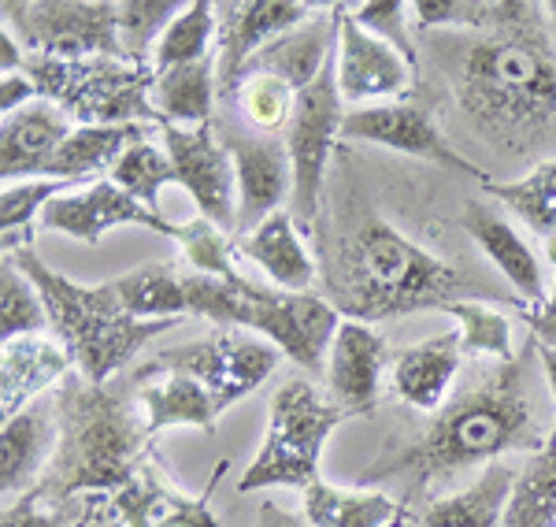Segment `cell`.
<instances>
[{"label":"cell","mask_w":556,"mask_h":527,"mask_svg":"<svg viewBox=\"0 0 556 527\" xmlns=\"http://www.w3.org/2000/svg\"><path fill=\"white\" fill-rule=\"evenodd\" d=\"M534 356L538 342L531 338L527 350L513 361L479 372V379L468 382L453 401H445L442 413L430 416V424L419 431L416 442L393 453V457L375 461L364 472V487L397 479V484L408 487L412 498L434 479L453 476L468 464H482L516 450L542 453L545 435L538 427L534 401L531 390H527Z\"/></svg>","instance_id":"obj_1"},{"label":"cell","mask_w":556,"mask_h":527,"mask_svg":"<svg viewBox=\"0 0 556 527\" xmlns=\"http://www.w3.org/2000/svg\"><path fill=\"white\" fill-rule=\"evenodd\" d=\"M542 8L486 34H442L453 93L479 130L508 141H534L556 120V41Z\"/></svg>","instance_id":"obj_2"},{"label":"cell","mask_w":556,"mask_h":527,"mask_svg":"<svg viewBox=\"0 0 556 527\" xmlns=\"http://www.w3.org/2000/svg\"><path fill=\"white\" fill-rule=\"evenodd\" d=\"M323 279L330 305L361 324L424 309L445 312L453 301H464L460 272L379 216H364L330 249Z\"/></svg>","instance_id":"obj_3"},{"label":"cell","mask_w":556,"mask_h":527,"mask_svg":"<svg viewBox=\"0 0 556 527\" xmlns=\"http://www.w3.org/2000/svg\"><path fill=\"white\" fill-rule=\"evenodd\" d=\"M60 446L41 476L45 502H67L75 494H112L138 476L146 461L149 427L138 424L119 390L89 379L67 382L56 394Z\"/></svg>","instance_id":"obj_4"},{"label":"cell","mask_w":556,"mask_h":527,"mask_svg":"<svg viewBox=\"0 0 556 527\" xmlns=\"http://www.w3.org/2000/svg\"><path fill=\"white\" fill-rule=\"evenodd\" d=\"M20 272L38 286L45 312H49V327L56 330L60 346L71 353L75 368L83 372V379L104 387L119 368H127L134 353H141L152 338H160L164 330L182 324V316L167 319H138L123 309L115 283L104 286H78L64 279L60 272H52L49 264L34 253L30 246L12 249Z\"/></svg>","instance_id":"obj_5"},{"label":"cell","mask_w":556,"mask_h":527,"mask_svg":"<svg viewBox=\"0 0 556 527\" xmlns=\"http://www.w3.org/2000/svg\"><path fill=\"white\" fill-rule=\"evenodd\" d=\"M23 75L38 86L45 101L67 112L78 127H130L146 120L156 127L164 123L152 104V86H156L152 60L26 57Z\"/></svg>","instance_id":"obj_6"},{"label":"cell","mask_w":556,"mask_h":527,"mask_svg":"<svg viewBox=\"0 0 556 527\" xmlns=\"http://www.w3.org/2000/svg\"><path fill=\"white\" fill-rule=\"evenodd\" d=\"M349 413L334 401H323L316 387L304 379L286 382L271 398L267 435L256 461L238 479V494L264 487H301L308 490L319 479V457L330 431L345 424Z\"/></svg>","instance_id":"obj_7"},{"label":"cell","mask_w":556,"mask_h":527,"mask_svg":"<svg viewBox=\"0 0 556 527\" xmlns=\"http://www.w3.org/2000/svg\"><path fill=\"white\" fill-rule=\"evenodd\" d=\"M4 26L20 38L26 57L52 60H130L119 41L115 0H8Z\"/></svg>","instance_id":"obj_8"},{"label":"cell","mask_w":556,"mask_h":527,"mask_svg":"<svg viewBox=\"0 0 556 527\" xmlns=\"http://www.w3.org/2000/svg\"><path fill=\"white\" fill-rule=\"evenodd\" d=\"M241 293V316L238 327L253 330V335L267 338L278 353H286L293 364H301L304 372L327 368V353L334 342L338 327V309L330 301L316 298L312 290L293 293L278 290V286H264L241 275L238 279Z\"/></svg>","instance_id":"obj_9"},{"label":"cell","mask_w":556,"mask_h":527,"mask_svg":"<svg viewBox=\"0 0 556 527\" xmlns=\"http://www.w3.org/2000/svg\"><path fill=\"white\" fill-rule=\"evenodd\" d=\"M342 89H338V52L323 75L298 93V109L286 127V153L293 164V209L290 216L301 230H312L319 212V190L327 175V160L342 134Z\"/></svg>","instance_id":"obj_10"},{"label":"cell","mask_w":556,"mask_h":527,"mask_svg":"<svg viewBox=\"0 0 556 527\" xmlns=\"http://www.w3.org/2000/svg\"><path fill=\"white\" fill-rule=\"evenodd\" d=\"M278 350L267 338L253 335V330L227 327L201 342H186L175 350H164L152 361L160 372H182L201 382L215 401V413H227L245 394H253L260 382L275 372Z\"/></svg>","instance_id":"obj_11"},{"label":"cell","mask_w":556,"mask_h":527,"mask_svg":"<svg viewBox=\"0 0 556 527\" xmlns=\"http://www.w3.org/2000/svg\"><path fill=\"white\" fill-rule=\"evenodd\" d=\"M223 472L227 461L215 464L201 494H182L156 464H141L130 484L86 498L83 527H219L212 516V490Z\"/></svg>","instance_id":"obj_12"},{"label":"cell","mask_w":556,"mask_h":527,"mask_svg":"<svg viewBox=\"0 0 556 527\" xmlns=\"http://www.w3.org/2000/svg\"><path fill=\"white\" fill-rule=\"evenodd\" d=\"M160 134L178 172V186L197 201L201 219H208L223 235L238 230V175L227 141L215 138L212 123H201V127L164 123Z\"/></svg>","instance_id":"obj_13"},{"label":"cell","mask_w":556,"mask_h":527,"mask_svg":"<svg viewBox=\"0 0 556 527\" xmlns=\"http://www.w3.org/2000/svg\"><path fill=\"white\" fill-rule=\"evenodd\" d=\"M312 15H316V8L301 4V0H227V4H215V78H219L223 97H235L245 64L267 41L301 26Z\"/></svg>","instance_id":"obj_14"},{"label":"cell","mask_w":556,"mask_h":527,"mask_svg":"<svg viewBox=\"0 0 556 527\" xmlns=\"http://www.w3.org/2000/svg\"><path fill=\"white\" fill-rule=\"evenodd\" d=\"M342 134L353 141L386 146V149H393V153L419 156V160H427V164L475 175L479 183H486V175L442 138L430 109H424V104H416V101H386V104H367V109L345 112Z\"/></svg>","instance_id":"obj_15"},{"label":"cell","mask_w":556,"mask_h":527,"mask_svg":"<svg viewBox=\"0 0 556 527\" xmlns=\"http://www.w3.org/2000/svg\"><path fill=\"white\" fill-rule=\"evenodd\" d=\"M338 89L349 104H386L401 101L416 89V67L401 52L367 34L353 20L349 4H338Z\"/></svg>","instance_id":"obj_16"},{"label":"cell","mask_w":556,"mask_h":527,"mask_svg":"<svg viewBox=\"0 0 556 527\" xmlns=\"http://www.w3.org/2000/svg\"><path fill=\"white\" fill-rule=\"evenodd\" d=\"M123 223H134V227H146L152 235L175 238L182 246L186 238V223L178 227L164 216V212H152L141 201H134L127 190L112 183V178H101L83 193H71V198H56L52 204H45L41 212V227L56 230V235L78 238L86 246H97L104 238V230L123 227Z\"/></svg>","instance_id":"obj_17"},{"label":"cell","mask_w":556,"mask_h":527,"mask_svg":"<svg viewBox=\"0 0 556 527\" xmlns=\"http://www.w3.org/2000/svg\"><path fill=\"white\" fill-rule=\"evenodd\" d=\"M238 175V230L253 235L267 216H275L282 198H293V164L275 138H227Z\"/></svg>","instance_id":"obj_18"},{"label":"cell","mask_w":556,"mask_h":527,"mask_svg":"<svg viewBox=\"0 0 556 527\" xmlns=\"http://www.w3.org/2000/svg\"><path fill=\"white\" fill-rule=\"evenodd\" d=\"M386 364V342L371 324L342 319L327 353V387L334 405L349 416H367L379 398V379Z\"/></svg>","instance_id":"obj_19"},{"label":"cell","mask_w":556,"mask_h":527,"mask_svg":"<svg viewBox=\"0 0 556 527\" xmlns=\"http://www.w3.org/2000/svg\"><path fill=\"white\" fill-rule=\"evenodd\" d=\"M338 52V4L330 12H316L312 20H304L293 30L278 34L275 41H267L245 64V75H271L282 78L286 86L308 89L323 75V67L334 60Z\"/></svg>","instance_id":"obj_20"},{"label":"cell","mask_w":556,"mask_h":527,"mask_svg":"<svg viewBox=\"0 0 556 527\" xmlns=\"http://www.w3.org/2000/svg\"><path fill=\"white\" fill-rule=\"evenodd\" d=\"M60 446L56 401H34L0 427V490L8 498L41 484Z\"/></svg>","instance_id":"obj_21"},{"label":"cell","mask_w":556,"mask_h":527,"mask_svg":"<svg viewBox=\"0 0 556 527\" xmlns=\"http://www.w3.org/2000/svg\"><path fill=\"white\" fill-rule=\"evenodd\" d=\"M71 130H75L71 115L45 97L15 115H4V123H0V175H4V183L12 186V178L49 175L52 156L71 138Z\"/></svg>","instance_id":"obj_22"},{"label":"cell","mask_w":556,"mask_h":527,"mask_svg":"<svg viewBox=\"0 0 556 527\" xmlns=\"http://www.w3.org/2000/svg\"><path fill=\"white\" fill-rule=\"evenodd\" d=\"M71 368H75L71 353L45 335L4 342V353H0V416H20L26 405H34V398L45 387L64 379Z\"/></svg>","instance_id":"obj_23"},{"label":"cell","mask_w":556,"mask_h":527,"mask_svg":"<svg viewBox=\"0 0 556 527\" xmlns=\"http://www.w3.org/2000/svg\"><path fill=\"white\" fill-rule=\"evenodd\" d=\"M464 230H468L475 238V246L501 267V275H505L534 309L545 305L542 261H538L534 249L519 238V230L501 216L497 209H490L486 201H468V209H464Z\"/></svg>","instance_id":"obj_24"},{"label":"cell","mask_w":556,"mask_h":527,"mask_svg":"<svg viewBox=\"0 0 556 527\" xmlns=\"http://www.w3.org/2000/svg\"><path fill=\"white\" fill-rule=\"evenodd\" d=\"M460 335H438L393 356V390L419 413H442L460 368Z\"/></svg>","instance_id":"obj_25"},{"label":"cell","mask_w":556,"mask_h":527,"mask_svg":"<svg viewBox=\"0 0 556 527\" xmlns=\"http://www.w3.org/2000/svg\"><path fill=\"white\" fill-rule=\"evenodd\" d=\"M235 253L245 256V261H253L256 267H264V275L278 286V290L304 293V290H312V283H316V261H312L308 249L301 246L298 223H293L290 212H282V209L260 223L253 235H241Z\"/></svg>","instance_id":"obj_26"},{"label":"cell","mask_w":556,"mask_h":527,"mask_svg":"<svg viewBox=\"0 0 556 527\" xmlns=\"http://www.w3.org/2000/svg\"><path fill=\"white\" fill-rule=\"evenodd\" d=\"M149 372H160V368L149 364ZM138 401H141V409H146L149 435L164 431V427H197V431L212 435L215 419H219L208 390L182 372H164L156 382L141 379Z\"/></svg>","instance_id":"obj_27"},{"label":"cell","mask_w":556,"mask_h":527,"mask_svg":"<svg viewBox=\"0 0 556 527\" xmlns=\"http://www.w3.org/2000/svg\"><path fill=\"white\" fill-rule=\"evenodd\" d=\"M408 505L379 490H342L316 479L304 490V524L308 527H401Z\"/></svg>","instance_id":"obj_28"},{"label":"cell","mask_w":556,"mask_h":527,"mask_svg":"<svg viewBox=\"0 0 556 527\" xmlns=\"http://www.w3.org/2000/svg\"><path fill=\"white\" fill-rule=\"evenodd\" d=\"M513 487L516 472L505 464H490L468 490L430 505L419 527H501Z\"/></svg>","instance_id":"obj_29"},{"label":"cell","mask_w":556,"mask_h":527,"mask_svg":"<svg viewBox=\"0 0 556 527\" xmlns=\"http://www.w3.org/2000/svg\"><path fill=\"white\" fill-rule=\"evenodd\" d=\"M146 141V123H130V127H75L71 138L52 156L49 175L45 178H64V183H86L97 172H112L115 160L127 153L130 146Z\"/></svg>","instance_id":"obj_30"},{"label":"cell","mask_w":556,"mask_h":527,"mask_svg":"<svg viewBox=\"0 0 556 527\" xmlns=\"http://www.w3.org/2000/svg\"><path fill=\"white\" fill-rule=\"evenodd\" d=\"M215 52L197 64L175 67L156 75V86H152V104H156L160 120L175 123V127H201V123H212V104H215ZM160 123V127H164Z\"/></svg>","instance_id":"obj_31"},{"label":"cell","mask_w":556,"mask_h":527,"mask_svg":"<svg viewBox=\"0 0 556 527\" xmlns=\"http://www.w3.org/2000/svg\"><path fill=\"white\" fill-rule=\"evenodd\" d=\"M482 190L501 204H508L542 238L545 249H549V261L556 264V160H545L516 183H490L486 178Z\"/></svg>","instance_id":"obj_32"},{"label":"cell","mask_w":556,"mask_h":527,"mask_svg":"<svg viewBox=\"0 0 556 527\" xmlns=\"http://www.w3.org/2000/svg\"><path fill=\"white\" fill-rule=\"evenodd\" d=\"M123 309L138 319H167L182 316L186 309V275L175 272V264H146L138 272H127L115 279Z\"/></svg>","instance_id":"obj_33"},{"label":"cell","mask_w":556,"mask_h":527,"mask_svg":"<svg viewBox=\"0 0 556 527\" xmlns=\"http://www.w3.org/2000/svg\"><path fill=\"white\" fill-rule=\"evenodd\" d=\"M212 38H215V4L212 0H193V4H186L182 15L167 26L164 38H160L156 49H152V67H156V75L212 57Z\"/></svg>","instance_id":"obj_34"},{"label":"cell","mask_w":556,"mask_h":527,"mask_svg":"<svg viewBox=\"0 0 556 527\" xmlns=\"http://www.w3.org/2000/svg\"><path fill=\"white\" fill-rule=\"evenodd\" d=\"M501 527H556V461L534 453L516 476Z\"/></svg>","instance_id":"obj_35"},{"label":"cell","mask_w":556,"mask_h":527,"mask_svg":"<svg viewBox=\"0 0 556 527\" xmlns=\"http://www.w3.org/2000/svg\"><path fill=\"white\" fill-rule=\"evenodd\" d=\"M45 324H49V312H45L38 286L26 279L12 256H4L0 264V338L15 342V338L41 335Z\"/></svg>","instance_id":"obj_36"},{"label":"cell","mask_w":556,"mask_h":527,"mask_svg":"<svg viewBox=\"0 0 556 527\" xmlns=\"http://www.w3.org/2000/svg\"><path fill=\"white\" fill-rule=\"evenodd\" d=\"M67 186L78 183H64V178H30V183H15L4 186L0 193V227H4V253L20 246H30V223L34 216L41 219L45 204H52Z\"/></svg>","instance_id":"obj_37"},{"label":"cell","mask_w":556,"mask_h":527,"mask_svg":"<svg viewBox=\"0 0 556 527\" xmlns=\"http://www.w3.org/2000/svg\"><path fill=\"white\" fill-rule=\"evenodd\" d=\"M112 178L119 190H127L134 201H141L146 209L160 212V190H164L167 183H178V172L172 164V156L160 153L156 146H149V141H138V146H130L127 153L115 160L112 167Z\"/></svg>","instance_id":"obj_38"},{"label":"cell","mask_w":556,"mask_h":527,"mask_svg":"<svg viewBox=\"0 0 556 527\" xmlns=\"http://www.w3.org/2000/svg\"><path fill=\"white\" fill-rule=\"evenodd\" d=\"M450 316L460 319V353L471 356H497L501 364L513 361V327H508V316L490 305H479V301H453Z\"/></svg>","instance_id":"obj_39"},{"label":"cell","mask_w":556,"mask_h":527,"mask_svg":"<svg viewBox=\"0 0 556 527\" xmlns=\"http://www.w3.org/2000/svg\"><path fill=\"white\" fill-rule=\"evenodd\" d=\"M178 0H119V41L130 60H152L164 30L182 15Z\"/></svg>","instance_id":"obj_40"},{"label":"cell","mask_w":556,"mask_h":527,"mask_svg":"<svg viewBox=\"0 0 556 527\" xmlns=\"http://www.w3.org/2000/svg\"><path fill=\"white\" fill-rule=\"evenodd\" d=\"M235 104L256 130L275 134L282 127H290L293 109H298V89L271 75H249V78H241V86L235 89Z\"/></svg>","instance_id":"obj_41"},{"label":"cell","mask_w":556,"mask_h":527,"mask_svg":"<svg viewBox=\"0 0 556 527\" xmlns=\"http://www.w3.org/2000/svg\"><path fill=\"white\" fill-rule=\"evenodd\" d=\"M349 12H353V20L361 23L367 34H375L379 41H386L393 52H401V57L408 60V67L419 71V52H416V41H412V23L405 20L412 12L408 4H401V0H371V4H356V8H349Z\"/></svg>","instance_id":"obj_42"},{"label":"cell","mask_w":556,"mask_h":527,"mask_svg":"<svg viewBox=\"0 0 556 527\" xmlns=\"http://www.w3.org/2000/svg\"><path fill=\"white\" fill-rule=\"evenodd\" d=\"M182 253L193 264L197 275H212V279H238V267L230 264V242L219 227H212L208 219H193L186 223V238H182Z\"/></svg>","instance_id":"obj_43"},{"label":"cell","mask_w":556,"mask_h":527,"mask_svg":"<svg viewBox=\"0 0 556 527\" xmlns=\"http://www.w3.org/2000/svg\"><path fill=\"white\" fill-rule=\"evenodd\" d=\"M52 520H56V513L49 509L38 487L20 494L15 505H4V513H0V527H52Z\"/></svg>","instance_id":"obj_44"},{"label":"cell","mask_w":556,"mask_h":527,"mask_svg":"<svg viewBox=\"0 0 556 527\" xmlns=\"http://www.w3.org/2000/svg\"><path fill=\"white\" fill-rule=\"evenodd\" d=\"M38 97H41L38 86H34L30 78L23 75V71H20V75H4V78H0V112H4V115H15L20 109H26V104L38 101Z\"/></svg>","instance_id":"obj_45"},{"label":"cell","mask_w":556,"mask_h":527,"mask_svg":"<svg viewBox=\"0 0 556 527\" xmlns=\"http://www.w3.org/2000/svg\"><path fill=\"white\" fill-rule=\"evenodd\" d=\"M523 324L531 327L538 346H553V350H556V279H553L549 301H545V305H538V309H527Z\"/></svg>","instance_id":"obj_46"},{"label":"cell","mask_w":556,"mask_h":527,"mask_svg":"<svg viewBox=\"0 0 556 527\" xmlns=\"http://www.w3.org/2000/svg\"><path fill=\"white\" fill-rule=\"evenodd\" d=\"M23 64H26L23 45H20V38H15V34L4 26V30H0V71H4V75H20Z\"/></svg>","instance_id":"obj_47"},{"label":"cell","mask_w":556,"mask_h":527,"mask_svg":"<svg viewBox=\"0 0 556 527\" xmlns=\"http://www.w3.org/2000/svg\"><path fill=\"white\" fill-rule=\"evenodd\" d=\"M260 516H264V527H308V524H301L298 516L278 513L275 505H264V509H260Z\"/></svg>","instance_id":"obj_48"},{"label":"cell","mask_w":556,"mask_h":527,"mask_svg":"<svg viewBox=\"0 0 556 527\" xmlns=\"http://www.w3.org/2000/svg\"><path fill=\"white\" fill-rule=\"evenodd\" d=\"M538 361H542L545 382H549L553 401H556V350H553V346H538Z\"/></svg>","instance_id":"obj_49"},{"label":"cell","mask_w":556,"mask_h":527,"mask_svg":"<svg viewBox=\"0 0 556 527\" xmlns=\"http://www.w3.org/2000/svg\"><path fill=\"white\" fill-rule=\"evenodd\" d=\"M542 15H545V26H549V34L556 41V0H553V4H542Z\"/></svg>","instance_id":"obj_50"},{"label":"cell","mask_w":556,"mask_h":527,"mask_svg":"<svg viewBox=\"0 0 556 527\" xmlns=\"http://www.w3.org/2000/svg\"><path fill=\"white\" fill-rule=\"evenodd\" d=\"M542 453H545V457H553V461H556V424L549 427V435H545V450H542Z\"/></svg>","instance_id":"obj_51"}]
</instances>
